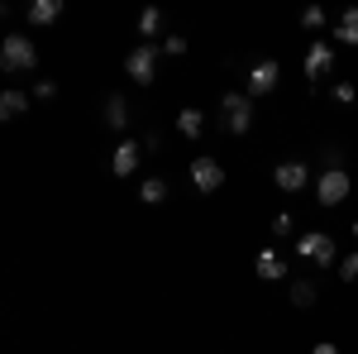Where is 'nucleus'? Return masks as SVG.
Masks as SVG:
<instances>
[{"instance_id": "nucleus-18", "label": "nucleus", "mask_w": 358, "mask_h": 354, "mask_svg": "<svg viewBox=\"0 0 358 354\" xmlns=\"http://www.w3.org/2000/svg\"><path fill=\"white\" fill-rule=\"evenodd\" d=\"M167 191H172V187H167L163 177H148V182L138 187V201H143V206H163V201H167Z\"/></svg>"}, {"instance_id": "nucleus-21", "label": "nucleus", "mask_w": 358, "mask_h": 354, "mask_svg": "<svg viewBox=\"0 0 358 354\" xmlns=\"http://www.w3.org/2000/svg\"><path fill=\"white\" fill-rule=\"evenodd\" d=\"M158 48H163L167 57H182V53H187V48H192V43H187L182 34H167V39H158Z\"/></svg>"}, {"instance_id": "nucleus-10", "label": "nucleus", "mask_w": 358, "mask_h": 354, "mask_svg": "<svg viewBox=\"0 0 358 354\" xmlns=\"http://www.w3.org/2000/svg\"><path fill=\"white\" fill-rule=\"evenodd\" d=\"M273 182H277L282 191H306V187H310V168H306L301 158H292V163H277Z\"/></svg>"}, {"instance_id": "nucleus-27", "label": "nucleus", "mask_w": 358, "mask_h": 354, "mask_svg": "<svg viewBox=\"0 0 358 354\" xmlns=\"http://www.w3.org/2000/svg\"><path fill=\"white\" fill-rule=\"evenodd\" d=\"M349 230H354V240H358V220H354V225H349Z\"/></svg>"}, {"instance_id": "nucleus-22", "label": "nucleus", "mask_w": 358, "mask_h": 354, "mask_svg": "<svg viewBox=\"0 0 358 354\" xmlns=\"http://www.w3.org/2000/svg\"><path fill=\"white\" fill-rule=\"evenodd\" d=\"M339 282H358V249L339 259Z\"/></svg>"}, {"instance_id": "nucleus-3", "label": "nucleus", "mask_w": 358, "mask_h": 354, "mask_svg": "<svg viewBox=\"0 0 358 354\" xmlns=\"http://www.w3.org/2000/svg\"><path fill=\"white\" fill-rule=\"evenodd\" d=\"M277 86H282V62H277V57H258L244 72V96L248 101H253V96H273Z\"/></svg>"}, {"instance_id": "nucleus-16", "label": "nucleus", "mask_w": 358, "mask_h": 354, "mask_svg": "<svg viewBox=\"0 0 358 354\" xmlns=\"http://www.w3.org/2000/svg\"><path fill=\"white\" fill-rule=\"evenodd\" d=\"M57 15H62V0H34V5L24 10L29 25H53Z\"/></svg>"}, {"instance_id": "nucleus-26", "label": "nucleus", "mask_w": 358, "mask_h": 354, "mask_svg": "<svg viewBox=\"0 0 358 354\" xmlns=\"http://www.w3.org/2000/svg\"><path fill=\"white\" fill-rule=\"evenodd\" d=\"M310 354H339V345H330V340H320V345H310Z\"/></svg>"}, {"instance_id": "nucleus-1", "label": "nucleus", "mask_w": 358, "mask_h": 354, "mask_svg": "<svg viewBox=\"0 0 358 354\" xmlns=\"http://www.w3.org/2000/svg\"><path fill=\"white\" fill-rule=\"evenodd\" d=\"M349 191H354V177H349L339 163L320 168V177H315V201H320V206H344Z\"/></svg>"}, {"instance_id": "nucleus-2", "label": "nucleus", "mask_w": 358, "mask_h": 354, "mask_svg": "<svg viewBox=\"0 0 358 354\" xmlns=\"http://www.w3.org/2000/svg\"><path fill=\"white\" fill-rule=\"evenodd\" d=\"M34 62H38V48H34L29 34H5L0 39V67L5 72H29Z\"/></svg>"}, {"instance_id": "nucleus-24", "label": "nucleus", "mask_w": 358, "mask_h": 354, "mask_svg": "<svg viewBox=\"0 0 358 354\" xmlns=\"http://www.w3.org/2000/svg\"><path fill=\"white\" fill-rule=\"evenodd\" d=\"M292 225H296V220L287 216V211H277V216H273V225H268V230H273L277 240H287V235H292Z\"/></svg>"}, {"instance_id": "nucleus-12", "label": "nucleus", "mask_w": 358, "mask_h": 354, "mask_svg": "<svg viewBox=\"0 0 358 354\" xmlns=\"http://www.w3.org/2000/svg\"><path fill=\"white\" fill-rule=\"evenodd\" d=\"M177 135H182V139H201V135H206V110L182 106V110H177Z\"/></svg>"}, {"instance_id": "nucleus-11", "label": "nucleus", "mask_w": 358, "mask_h": 354, "mask_svg": "<svg viewBox=\"0 0 358 354\" xmlns=\"http://www.w3.org/2000/svg\"><path fill=\"white\" fill-rule=\"evenodd\" d=\"M334 43H344V48H358V5H344V10H339Z\"/></svg>"}, {"instance_id": "nucleus-19", "label": "nucleus", "mask_w": 358, "mask_h": 354, "mask_svg": "<svg viewBox=\"0 0 358 354\" xmlns=\"http://www.w3.org/2000/svg\"><path fill=\"white\" fill-rule=\"evenodd\" d=\"M292 306H315V282H292Z\"/></svg>"}, {"instance_id": "nucleus-20", "label": "nucleus", "mask_w": 358, "mask_h": 354, "mask_svg": "<svg viewBox=\"0 0 358 354\" xmlns=\"http://www.w3.org/2000/svg\"><path fill=\"white\" fill-rule=\"evenodd\" d=\"M301 25H306V29H325V25H330L325 5H306V10H301Z\"/></svg>"}, {"instance_id": "nucleus-4", "label": "nucleus", "mask_w": 358, "mask_h": 354, "mask_svg": "<svg viewBox=\"0 0 358 354\" xmlns=\"http://www.w3.org/2000/svg\"><path fill=\"white\" fill-rule=\"evenodd\" d=\"M158 43H134L129 53H124V72H129V82H138V86H148L153 77H158Z\"/></svg>"}, {"instance_id": "nucleus-17", "label": "nucleus", "mask_w": 358, "mask_h": 354, "mask_svg": "<svg viewBox=\"0 0 358 354\" xmlns=\"http://www.w3.org/2000/svg\"><path fill=\"white\" fill-rule=\"evenodd\" d=\"M138 34H143V43H158V34H163V10L158 5H148L138 15Z\"/></svg>"}, {"instance_id": "nucleus-7", "label": "nucleus", "mask_w": 358, "mask_h": 354, "mask_svg": "<svg viewBox=\"0 0 358 354\" xmlns=\"http://www.w3.org/2000/svg\"><path fill=\"white\" fill-rule=\"evenodd\" d=\"M187 172H192L196 191H206V196H210V191H220V187H224V168L215 163L210 154H196V158H192V168H187Z\"/></svg>"}, {"instance_id": "nucleus-9", "label": "nucleus", "mask_w": 358, "mask_h": 354, "mask_svg": "<svg viewBox=\"0 0 358 354\" xmlns=\"http://www.w3.org/2000/svg\"><path fill=\"white\" fill-rule=\"evenodd\" d=\"M138 163H143V149H138L134 139H120L110 149V172L115 177H129V172H138Z\"/></svg>"}, {"instance_id": "nucleus-13", "label": "nucleus", "mask_w": 358, "mask_h": 354, "mask_svg": "<svg viewBox=\"0 0 358 354\" xmlns=\"http://www.w3.org/2000/svg\"><path fill=\"white\" fill-rule=\"evenodd\" d=\"M258 278H263V282H282V278H287V259H282L277 249H263V254H258Z\"/></svg>"}, {"instance_id": "nucleus-25", "label": "nucleus", "mask_w": 358, "mask_h": 354, "mask_svg": "<svg viewBox=\"0 0 358 354\" xmlns=\"http://www.w3.org/2000/svg\"><path fill=\"white\" fill-rule=\"evenodd\" d=\"M34 96H38V101H53V96H57V82H53V77H43V82H34Z\"/></svg>"}, {"instance_id": "nucleus-14", "label": "nucleus", "mask_w": 358, "mask_h": 354, "mask_svg": "<svg viewBox=\"0 0 358 354\" xmlns=\"http://www.w3.org/2000/svg\"><path fill=\"white\" fill-rule=\"evenodd\" d=\"M24 110H29V96L20 91V86H10V91H0V120H5V125H10V120H20Z\"/></svg>"}, {"instance_id": "nucleus-5", "label": "nucleus", "mask_w": 358, "mask_h": 354, "mask_svg": "<svg viewBox=\"0 0 358 354\" xmlns=\"http://www.w3.org/2000/svg\"><path fill=\"white\" fill-rule=\"evenodd\" d=\"M220 110H224V130L229 135H244L248 125H253V101H248L244 91H224Z\"/></svg>"}, {"instance_id": "nucleus-6", "label": "nucleus", "mask_w": 358, "mask_h": 354, "mask_svg": "<svg viewBox=\"0 0 358 354\" xmlns=\"http://www.w3.org/2000/svg\"><path fill=\"white\" fill-rule=\"evenodd\" d=\"M296 254H301L306 264H320V268H330L334 264V240L325 230H306L301 240H296Z\"/></svg>"}, {"instance_id": "nucleus-8", "label": "nucleus", "mask_w": 358, "mask_h": 354, "mask_svg": "<svg viewBox=\"0 0 358 354\" xmlns=\"http://www.w3.org/2000/svg\"><path fill=\"white\" fill-rule=\"evenodd\" d=\"M301 72L310 77V82H320V77H330V72H334V48L325 43V39H310V48H306Z\"/></svg>"}, {"instance_id": "nucleus-23", "label": "nucleus", "mask_w": 358, "mask_h": 354, "mask_svg": "<svg viewBox=\"0 0 358 354\" xmlns=\"http://www.w3.org/2000/svg\"><path fill=\"white\" fill-rule=\"evenodd\" d=\"M334 101H339V106H354V101H358V86L354 82H334Z\"/></svg>"}, {"instance_id": "nucleus-15", "label": "nucleus", "mask_w": 358, "mask_h": 354, "mask_svg": "<svg viewBox=\"0 0 358 354\" xmlns=\"http://www.w3.org/2000/svg\"><path fill=\"white\" fill-rule=\"evenodd\" d=\"M106 125H110V130H120V135L129 130V101H124L120 91H115L110 101H106Z\"/></svg>"}]
</instances>
